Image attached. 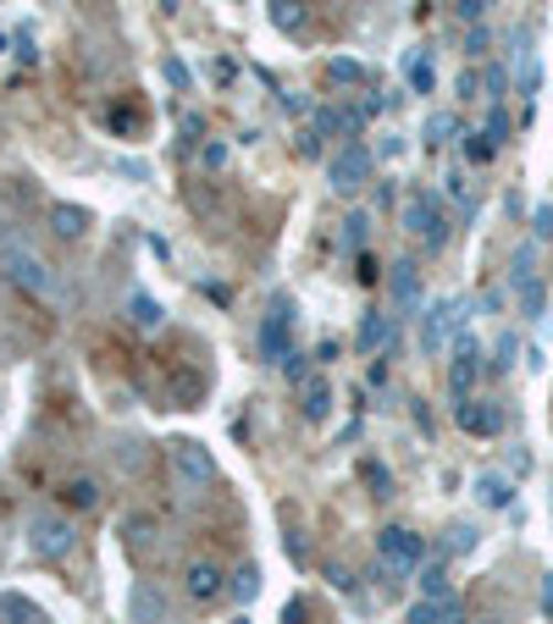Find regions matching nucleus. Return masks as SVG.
I'll return each mask as SVG.
<instances>
[{
  "instance_id": "nucleus-8",
  "label": "nucleus",
  "mask_w": 553,
  "mask_h": 624,
  "mask_svg": "<svg viewBox=\"0 0 553 624\" xmlns=\"http://www.w3.org/2000/svg\"><path fill=\"white\" fill-rule=\"evenodd\" d=\"M354 343H360V354H365V359H393V348H398V315H382V310L360 315Z\"/></svg>"
},
{
  "instance_id": "nucleus-15",
  "label": "nucleus",
  "mask_w": 553,
  "mask_h": 624,
  "mask_svg": "<svg viewBox=\"0 0 553 624\" xmlns=\"http://www.w3.org/2000/svg\"><path fill=\"white\" fill-rule=\"evenodd\" d=\"M100 503H106V486L95 475H67L62 481V508L67 514H95Z\"/></svg>"
},
{
  "instance_id": "nucleus-27",
  "label": "nucleus",
  "mask_w": 553,
  "mask_h": 624,
  "mask_svg": "<svg viewBox=\"0 0 553 624\" xmlns=\"http://www.w3.org/2000/svg\"><path fill=\"white\" fill-rule=\"evenodd\" d=\"M0 618H12V624H45V613L34 602L12 596V591H0Z\"/></svg>"
},
{
  "instance_id": "nucleus-20",
  "label": "nucleus",
  "mask_w": 553,
  "mask_h": 624,
  "mask_svg": "<svg viewBox=\"0 0 553 624\" xmlns=\"http://www.w3.org/2000/svg\"><path fill=\"white\" fill-rule=\"evenodd\" d=\"M272 29L277 34H305L310 29V0H272Z\"/></svg>"
},
{
  "instance_id": "nucleus-21",
  "label": "nucleus",
  "mask_w": 553,
  "mask_h": 624,
  "mask_svg": "<svg viewBox=\"0 0 553 624\" xmlns=\"http://www.w3.org/2000/svg\"><path fill=\"white\" fill-rule=\"evenodd\" d=\"M476 503H481V508H509V503H514V481L498 475V470L476 475Z\"/></svg>"
},
{
  "instance_id": "nucleus-38",
  "label": "nucleus",
  "mask_w": 553,
  "mask_h": 624,
  "mask_svg": "<svg viewBox=\"0 0 553 624\" xmlns=\"http://www.w3.org/2000/svg\"><path fill=\"white\" fill-rule=\"evenodd\" d=\"M277 370H283L294 387H305V381H310V376H305V354H283V365H277Z\"/></svg>"
},
{
  "instance_id": "nucleus-11",
  "label": "nucleus",
  "mask_w": 553,
  "mask_h": 624,
  "mask_svg": "<svg viewBox=\"0 0 553 624\" xmlns=\"http://www.w3.org/2000/svg\"><path fill=\"white\" fill-rule=\"evenodd\" d=\"M288 326H294V304L288 299H272L266 315H260V348H266L272 365H283V354H294L288 348Z\"/></svg>"
},
{
  "instance_id": "nucleus-29",
  "label": "nucleus",
  "mask_w": 553,
  "mask_h": 624,
  "mask_svg": "<svg viewBox=\"0 0 553 624\" xmlns=\"http://www.w3.org/2000/svg\"><path fill=\"white\" fill-rule=\"evenodd\" d=\"M454 133H459V122H454L448 111H432V117H426V144H448Z\"/></svg>"
},
{
  "instance_id": "nucleus-49",
  "label": "nucleus",
  "mask_w": 553,
  "mask_h": 624,
  "mask_svg": "<svg viewBox=\"0 0 553 624\" xmlns=\"http://www.w3.org/2000/svg\"><path fill=\"white\" fill-rule=\"evenodd\" d=\"M365 381L382 387V381H387V359H371V365H365Z\"/></svg>"
},
{
  "instance_id": "nucleus-52",
  "label": "nucleus",
  "mask_w": 553,
  "mask_h": 624,
  "mask_svg": "<svg viewBox=\"0 0 553 624\" xmlns=\"http://www.w3.org/2000/svg\"><path fill=\"white\" fill-rule=\"evenodd\" d=\"M167 78H172V84L183 89V84H189V67H183V62H167Z\"/></svg>"
},
{
  "instance_id": "nucleus-22",
  "label": "nucleus",
  "mask_w": 553,
  "mask_h": 624,
  "mask_svg": "<svg viewBox=\"0 0 553 624\" xmlns=\"http://www.w3.org/2000/svg\"><path fill=\"white\" fill-rule=\"evenodd\" d=\"M509 288H514V304H520L525 321H536V315L547 310V288H542V277H514Z\"/></svg>"
},
{
  "instance_id": "nucleus-32",
  "label": "nucleus",
  "mask_w": 553,
  "mask_h": 624,
  "mask_svg": "<svg viewBox=\"0 0 553 624\" xmlns=\"http://www.w3.org/2000/svg\"><path fill=\"white\" fill-rule=\"evenodd\" d=\"M432 84H437L432 62H426V56H415V62H410V89H415V95H432Z\"/></svg>"
},
{
  "instance_id": "nucleus-39",
  "label": "nucleus",
  "mask_w": 553,
  "mask_h": 624,
  "mask_svg": "<svg viewBox=\"0 0 553 624\" xmlns=\"http://www.w3.org/2000/svg\"><path fill=\"white\" fill-rule=\"evenodd\" d=\"M327 580H332V585H338V591H343V596H349V591H354V569H349V563H338V558H332V563H327Z\"/></svg>"
},
{
  "instance_id": "nucleus-42",
  "label": "nucleus",
  "mask_w": 553,
  "mask_h": 624,
  "mask_svg": "<svg viewBox=\"0 0 553 624\" xmlns=\"http://www.w3.org/2000/svg\"><path fill=\"white\" fill-rule=\"evenodd\" d=\"M360 470H365V481L376 486V497H387V486H393V481H387V464H371V459H365Z\"/></svg>"
},
{
  "instance_id": "nucleus-14",
  "label": "nucleus",
  "mask_w": 553,
  "mask_h": 624,
  "mask_svg": "<svg viewBox=\"0 0 553 624\" xmlns=\"http://www.w3.org/2000/svg\"><path fill=\"white\" fill-rule=\"evenodd\" d=\"M387 293H393V304L410 315V310H421V271H415V260H393L387 266Z\"/></svg>"
},
{
  "instance_id": "nucleus-18",
  "label": "nucleus",
  "mask_w": 553,
  "mask_h": 624,
  "mask_svg": "<svg viewBox=\"0 0 553 624\" xmlns=\"http://www.w3.org/2000/svg\"><path fill=\"white\" fill-rule=\"evenodd\" d=\"M299 415H305L310 426H321V420L332 415V381H327V376H310V381L299 387Z\"/></svg>"
},
{
  "instance_id": "nucleus-43",
  "label": "nucleus",
  "mask_w": 553,
  "mask_h": 624,
  "mask_svg": "<svg viewBox=\"0 0 553 624\" xmlns=\"http://www.w3.org/2000/svg\"><path fill=\"white\" fill-rule=\"evenodd\" d=\"M454 89H459V95H465V100H476V95H481V73H470V67H465V73H459V84H454Z\"/></svg>"
},
{
  "instance_id": "nucleus-47",
  "label": "nucleus",
  "mask_w": 553,
  "mask_h": 624,
  "mask_svg": "<svg viewBox=\"0 0 553 624\" xmlns=\"http://www.w3.org/2000/svg\"><path fill=\"white\" fill-rule=\"evenodd\" d=\"M354 277H360V288H376V277H382V271H376V260H371V255H360V271H354Z\"/></svg>"
},
{
  "instance_id": "nucleus-16",
  "label": "nucleus",
  "mask_w": 553,
  "mask_h": 624,
  "mask_svg": "<svg viewBox=\"0 0 553 624\" xmlns=\"http://www.w3.org/2000/svg\"><path fill=\"white\" fill-rule=\"evenodd\" d=\"M360 122H365V111H349V106H321V111H316V133H321V139L338 133V139L349 144V139H360Z\"/></svg>"
},
{
  "instance_id": "nucleus-31",
  "label": "nucleus",
  "mask_w": 553,
  "mask_h": 624,
  "mask_svg": "<svg viewBox=\"0 0 553 624\" xmlns=\"http://www.w3.org/2000/svg\"><path fill=\"white\" fill-rule=\"evenodd\" d=\"M365 238H371V211H354V216L343 222V244H349V249H365Z\"/></svg>"
},
{
  "instance_id": "nucleus-17",
  "label": "nucleus",
  "mask_w": 553,
  "mask_h": 624,
  "mask_svg": "<svg viewBox=\"0 0 553 624\" xmlns=\"http://www.w3.org/2000/svg\"><path fill=\"white\" fill-rule=\"evenodd\" d=\"M410 624H465V602L459 596H421L415 607H410Z\"/></svg>"
},
{
  "instance_id": "nucleus-44",
  "label": "nucleus",
  "mask_w": 553,
  "mask_h": 624,
  "mask_svg": "<svg viewBox=\"0 0 553 624\" xmlns=\"http://www.w3.org/2000/svg\"><path fill=\"white\" fill-rule=\"evenodd\" d=\"M305 618H310V602H305V596H294V602L283 607V624H305Z\"/></svg>"
},
{
  "instance_id": "nucleus-26",
  "label": "nucleus",
  "mask_w": 553,
  "mask_h": 624,
  "mask_svg": "<svg viewBox=\"0 0 553 624\" xmlns=\"http://www.w3.org/2000/svg\"><path fill=\"white\" fill-rule=\"evenodd\" d=\"M227 596H233V602H244V607H249V602H255V596H260V569H255V563H238V569H233V574H227Z\"/></svg>"
},
{
  "instance_id": "nucleus-37",
  "label": "nucleus",
  "mask_w": 553,
  "mask_h": 624,
  "mask_svg": "<svg viewBox=\"0 0 553 624\" xmlns=\"http://www.w3.org/2000/svg\"><path fill=\"white\" fill-rule=\"evenodd\" d=\"M531 266H536V244H520V249H514V271H509V282H514V277H536Z\"/></svg>"
},
{
  "instance_id": "nucleus-34",
  "label": "nucleus",
  "mask_w": 553,
  "mask_h": 624,
  "mask_svg": "<svg viewBox=\"0 0 553 624\" xmlns=\"http://www.w3.org/2000/svg\"><path fill=\"white\" fill-rule=\"evenodd\" d=\"M481 133H487L492 144H503V139H509V111H503V106H492V111H487V128H481Z\"/></svg>"
},
{
  "instance_id": "nucleus-2",
  "label": "nucleus",
  "mask_w": 553,
  "mask_h": 624,
  "mask_svg": "<svg viewBox=\"0 0 553 624\" xmlns=\"http://www.w3.org/2000/svg\"><path fill=\"white\" fill-rule=\"evenodd\" d=\"M23 541H29V552H34V558H45V563H62V558L78 547L73 514H67V508H40V514H29V530H23Z\"/></svg>"
},
{
  "instance_id": "nucleus-23",
  "label": "nucleus",
  "mask_w": 553,
  "mask_h": 624,
  "mask_svg": "<svg viewBox=\"0 0 553 624\" xmlns=\"http://www.w3.org/2000/svg\"><path fill=\"white\" fill-rule=\"evenodd\" d=\"M128 321H134L139 332H161V326H167V310H161V299L134 293V299H128Z\"/></svg>"
},
{
  "instance_id": "nucleus-9",
  "label": "nucleus",
  "mask_w": 553,
  "mask_h": 624,
  "mask_svg": "<svg viewBox=\"0 0 553 624\" xmlns=\"http://www.w3.org/2000/svg\"><path fill=\"white\" fill-rule=\"evenodd\" d=\"M465 315H470V304H465V299H443V304H432V310L421 315V348H426V354H437V348L448 343V332H454Z\"/></svg>"
},
{
  "instance_id": "nucleus-13",
  "label": "nucleus",
  "mask_w": 553,
  "mask_h": 624,
  "mask_svg": "<svg viewBox=\"0 0 553 624\" xmlns=\"http://www.w3.org/2000/svg\"><path fill=\"white\" fill-rule=\"evenodd\" d=\"M128 613H134V624H172V602L156 580H139L128 591Z\"/></svg>"
},
{
  "instance_id": "nucleus-45",
  "label": "nucleus",
  "mask_w": 553,
  "mask_h": 624,
  "mask_svg": "<svg viewBox=\"0 0 553 624\" xmlns=\"http://www.w3.org/2000/svg\"><path fill=\"white\" fill-rule=\"evenodd\" d=\"M536 607H542V618H553V569L542 574V591H536Z\"/></svg>"
},
{
  "instance_id": "nucleus-53",
  "label": "nucleus",
  "mask_w": 553,
  "mask_h": 624,
  "mask_svg": "<svg viewBox=\"0 0 553 624\" xmlns=\"http://www.w3.org/2000/svg\"><path fill=\"white\" fill-rule=\"evenodd\" d=\"M487 624H498V618H487Z\"/></svg>"
},
{
  "instance_id": "nucleus-46",
  "label": "nucleus",
  "mask_w": 553,
  "mask_h": 624,
  "mask_svg": "<svg viewBox=\"0 0 553 624\" xmlns=\"http://www.w3.org/2000/svg\"><path fill=\"white\" fill-rule=\"evenodd\" d=\"M299 155H305V161H316V155H321V133H316V128H310V133H299Z\"/></svg>"
},
{
  "instance_id": "nucleus-4",
  "label": "nucleus",
  "mask_w": 553,
  "mask_h": 624,
  "mask_svg": "<svg viewBox=\"0 0 553 624\" xmlns=\"http://www.w3.org/2000/svg\"><path fill=\"white\" fill-rule=\"evenodd\" d=\"M327 183H332V194H360L365 183H371V150L360 144V139H349V144H338L332 150V161H327Z\"/></svg>"
},
{
  "instance_id": "nucleus-12",
  "label": "nucleus",
  "mask_w": 553,
  "mask_h": 624,
  "mask_svg": "<svg viewBox=\"0 0 553 624\" xmlns=\"http://www.w3.org/2000/svg\"><path fill=\"white\" fill-rule=\"evenodd\" d=\"M183 591H189V602H216V596H227V569L222 563H211V558H194L189 569H183Z\"/></svg>"
},
{
  "instance_id": "nucleus-36",
  "label": "nucleus",
  "mask_w": 553,
  "mask_h": 624,
  "mask_svg": "<svg viewBox=\"0 0 553 624\" xmlns=\"http://www.w3.org/2000/svg\"><path fill=\"white\" fill-rule=\"evenodd\" d=\"M481 12H487V0H454V18H459L465 29H476V23H481Z\"/></svg>"
},
{
  "instance_id": "nucleus-6",
  "label": "nucleus",
  "mask_w": 553,
  "mask_h": 624,
  "mask_svg": "<svg viewBox=\"0 0 553 624\" xmlns=\"http://www.w3.org/2000/svg\"><path fill=\"white\" fill-rule=\"evenodd\" d=\"M476 381H481V343L470 332H459L454 337V359H448V398L465 404L476 392Z\"/></svg>"
},
{
  "instance_id": "nucleus-24",
  "label": "nucleus",
  "mask_w": 553,
  "mask_h": 624,
  "mask_svg": "<svg viewBox=\"0 0 553 624\" xmlns=\"http://www.w3.org/2000/svg\"><path fill=\"white\" fill-rule=\"evenodd\" d=\"M327 78H332V89H365V84H371V73H365L354 56H332V62H327Z\"/></svg>"
},
{
  "instance_id": "nucleus-50",
  "label": "nucleus",
  "mask_w": 553,
  "mask_h": 624,
  "mask_svg": "<svg viewBox=\"0 0 553 624\" xmlns=\"http://www.w3.org/2000/svg\"><path fill=\"white\" fill-rule=\"evenodd\" d=\"M128 536L145 547V541H150V519H128Z\"/></svg>"
},
{
  "instance_id": "nucleus-35",
  "label": "nucleus",
  "mask_w": 553,
  "mask_h": 624,
  "mask_svg": "<svg viewBox=\"0 0 553 624\" xmlns=\"http://www.w3.org/2000/svg\"><path fill=\"white\" fill-rule=\"evenodd\" d=\"M531 238H536V244L553 238V205H536V211H531Z\"/></svg>"
},
{
  "instance_id": "nucleus-30",
  "label": "nucleus",
  "mask_w": 553,
  "mask_h": 624,
  "mask_svg": "<svg viewBox=\"0 0 553 624\" xmlns=\"http://www.w3.org/2000/svg\"><path fill=\"white\" fill-rule=\"evenodd\" d=\"M492 155H498V144H492L487 133H465V161H470V166H487Z\"/></svg>"
},
{
  "instance_id": "nucleus-7",
  "label": "nucleus",
  "mask_w": 553,
  "mask_h": 624,
  "mask_svg": "<svg viewBox=\"0 0 553 624\" xmlns=\"http://www.w3.org/2000/svg\"><path fill=\"white\" fill-rule=\"evenodd\" d=\"M167 453H172V470H178V481H183L189 492H200V486H211V481H216V459H211L194 437H178Z\"/></svg>"
},
{
  "instance_id": "nucleus-3",
  "label": "nucleus",
  "mask_w": 553,
  "mask_h": 624,
  "mask_svg": "<svg viewBox=\"0 0 553 624\" xmlns=\"http://www.w3.org/2000/svg\"><path fill=\"white\" fill-rule=\"evenodd\" d=\"M398 227L410 233V238H421V249L426 255H437L443 244H448V211H443V200L437 194H410L404 200V211H398Z\"/></svg>"
},
{
  "instance_id": "nucleus-1",
  "label": "nucleus",
  "mask_w": 553,
  "mask_h": 624,
  "mask_svg": "<svg viewBox=\"0 0 553 624\" xmlns=\"http://www.w3.org/2000/svg\"><path fill=\"white\" fill-rule=\"evenodd\" d=\"M0 282L29 293V299H56V271L23 238H0Z\"/></svg>"
},
{
  "instance_id": "nucleus-51",
  "label": "nucleus",
  "mask_w": 553,
  "mask_h": 624,
  "mask_svg": "<svg viewBox=\"0 0 553 624\" xmlns=\"http://www.w3.org/2000/svg\"><path fill=\"white\" fill-rule=\"evenodd\" d=\"M18 62H23V67H34V62H40V51H34L29 40H18Z\"/></svg>"
},
{
  "instance_id": "nucleus-5",
  "label": "nucleus",
  "mask_w": 553,
  "mask_h": 624,
  "mask_svg": "<svg viewBox=\"0 0 553 624\" xmlns=\"http://www.w3.org/2000/svg\"><path fill=\"white\" fill-rule=\"evenodd\" d=\"M376 552H382V563H387L393 574H415L421 558H426V541H421L410 525H382V530H376Z\"/></svg>"
},
{
  "instance_id": "nucleus-41",
  "label": "nucleus",
  "mask_w": 553,
  "mask_h": 624,
  "mask_svg": "<svg viewBox=\"0 0 553 624\" xmlns=\"http://www.w3.org/2000/svg\"><path fill=\"white\" fill-rule=\"evenodd\" d=\"M492 354H498V359H492V370H509V365H514V354H520V343H514V337H498V348H492Z\"/></svg>"
},
{
  "instance_id": "nucleus-40",
  "label": "nucleus",
  "mask_w": 553,
  "mask_h": 624,
  "mask_svg": "<svg viewBox=\"0 0 553 624\" xmlns=\"http://www.w3.org/2000/svg\"><path fill=\"white\" fill-rule=\"evenodd\" d=\"M200 161H205V172H222V166H227V144H216V139H211V144L200 150Z\"/></svg>"
},
{
  "instance_id": "nucleus-33",
  "label": "nucleus",
  "mask_w": 553,
  "mask_h": 624,
  "mask_svg": "<svg viewBox=\"0 0 553 624\" xmlns=\"http://www.w3.org/2000/svg\"><path fill=\"white\" fill-rule=\"evenodd\" d=\"M487 45H492V34H487V23H476V29H465V56L476 62V56H487Z\"/></svg>"
},
{
  "instance_id": "nucleus-25",
  "label": "nucleus",
  "mask_w": 553,
  "mask_h": 624,
  "mask_svg": "<svg viewBox=\"0 0 553 624\" xmlns=\"http://www.w3.org/2000/svg\"><path fill=\"white\" fill-rule=\"evenodd\" d=\"M415 574H421V580H415V585H421V596H432V602H437V596H454V580H448V563H443V558L421 563Z\"/></svg>"
},
{
  "instance_id": "nucleus-10",
  "label": "nucleus",
  "mask_w": 553,
  "mask_h": 624,
  "mask_svg": "<svg viewBox=\"0 0 553 624\" xmlns=\"http://www.w3.org/2000/svg\"><path fill=\"white\" fill-rule=\"evenodd\" d=\"M454 426L465 437H498L503 431V404L498 398H465V404H454Z\"/></svg>"
},
{
  "instance_id": "nucleus-48",
  "label": "nucleus",
  "mask_w": 553,
  "mask_h": 624,
  "mask_svg": "<svg viewBox=\"0 0 553 624\" xmlns=\"http://www.w3.org/2000/svg\"><path fill=\"white\" fill-rule=\"evenodd\" d=\"M481 89L498 100V95H503V73H498V67H492V73H481Z\"/></svg>"
},
{
  "instance_id": "nucleus-19",
  "label": "nucleus",
  "mask_w": 553,
  "mask_h": 624,
  "mask_svg": "<svg viewBox=\"0 0 553 624\" xmlns=\"http://www.w3.org/2000/svg\"><path fill=\"white\" fill-rule=\"evenodd\" d=\"M89 222H95V216H89L84 205H51V233H56L62 244H78V238L89 233Z\"/></svg>"
},
{
  "instance_id": "nucleus-28",
  "label": "nucleus",
  "mask_w": 553,
  "mask_h": 624,
  "mask_svg": "<svg viewBox=\"0 0 553 624\" xmlns=\"http://www.w3.org/2000/svg\"><path fill=\"white\" fill-rule=\"evenodd\" d=\"M476 541H481V536H476V525H448V530H443V552H448V558L476 552Z\"/></svg>"
}]
</instances>
